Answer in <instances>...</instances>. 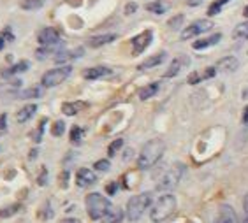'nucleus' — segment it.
Segmentation results:
<instances>
[{"label": "nucleus", "mask_w": 248, "mask_h": 223, "mask_svg": "<svg viewBox=\"0 0 248 223\" xmlns=\"http://www.w3.org/2000/svg\"><path fill=\"white\" fill-rule=\"evenodd\" d=\"M164 153H166V143H164L162 139H150L148 143L143 146V149L139 151L138 167L141 171L152 169L162 158Z\"/></svg>", "instance_id": "f257e3e1"}, {"label": "nucleus", "mask_w": 248, "mask_h": 223, "mask_svg": "<svg viewBox=\"0 0 248 223\" xmlns=\"http://www.w3.org/2000/svg\"><path fill=\"white\" fill-rule=\"evenodd\" d=\"M186 81H188V85H197V83L202 81V74H199V72H192Z\"/></svg>", "instance_id": "e433bc0d"}, {"label": "nucleus", "mask_w": 248, "mask_h": 223, "mask_svg": "<svg viewBox=\"0 0 248 223\" xmlns=\"http://www.w3.org/2000/svg\"><path fill=\"white\" fill-rule=\"evenodd\" d=\"M35 111H37V105H35V104L23 105V107L18 111V114H16V119H18V123H25V121H29L33 114H35Z\"/></svg>", "instance_id": "412c9836"}, {"label": "nucleus", "mask_w": 248, "mask_h": 223, "mask_svg": "<svg viewBox=\"0 0 248 223\" xmlns=\"http://www.w3.org/2000/svg\"><path fill=\"white\" fill-rule=\"evenodd\" d=\"M39 185H46V169H43V176L39 178Z\"/></svg>", "instance_id": "c03bdc74"}, {"label": "nucleus", "mask_w": 248, "mask_h": 223, "mask_svg": "<svg viewBox=\"0 0 248 223\" xmlns=\"http://www.w3.org/2000/svg\"><path fill=\"white\" fill-rule=\"evenodd\" d=\"M62 223H81V222H79V220H76V218H63Z\"/></svg>", "instance_id": "a18cd8bd"}, {"label": "nucleus", "mask_w": 248, "mask_h": 223, "mask_svg": "<svg viewBox=\"0 0 248 223\" xmlns=\"http://www.w3.org/2000/svg\"><path fill=\"white\" fill-rule=\"evenodd\" d=\"M245 111H247V113H248V105H247V107H245Z\"/></svg>", "instance_id": "3c124183"}, {"label": "nucleus", "mask_w": 248, "mask_h": 223, "mask_svg": "<svg viewBox=\"0 0 248 223\" xmlns=\"http://www.w3.org/2000/svg\"><path fill=\"white\" fill-rule=\"evenodd\" d=\"M186 60L185 57H178V58H174L171 63H169V67H167V71L164 72V77H167V79H171V77H176L178 74H180V71H182V67L183 65H186Z\"/></svg>", "instance_id": "a211bd4d"}, {"label": "nucleus", "mask_w": 248, "mask_h": 223, "mask_svg": "<svg viewBox=\"0 0 248 223\" xmlns=\"http://www.w3.org/2000/svg\"><path fill=\"white\" fill-rule=\"evenodd\" d=\"M124 218H125L124 211H122L120 208H115V209H111L109 213L106 214L100 222H102V223H122V222H124Z\"/></svg>", "instance_id": "5701e85b"}, {"label": "nucleus", "mask_w": 248, "mask_h": 223, "mask_svg": "<svg viewBox=\"0 0 248 223\" xmlns=\"http://www.w3.org/2000/svg\"><path fill=\"white\" fill-rule=\"evenodd\" d=\"M201 2H202V0H186V4L192 5V7H194V5H199Z\"/></svg>", "instance_id": "49530a36"}, {"label": "nucleus", "mask_w": 248, "mask_h": 223, "mask_svg": "<svg viewBox=\"0 0 248 223\" xmlns=\"http://www.w3.org/2000/svg\"><path fill=\"white\" fill-rule=\"evenodd\" d=\"M113 41H116V33H102V35H93L86 41V44L90 48H100V46H106V44H111Z\"/></svg>", "instance_id": "4468645a"}, {"label": "nucleus", "mask_w": 248, "mask_h": 223, "mask_svg": "<svg viewBox=\"0 0 248 223\" xmlns=\"http://www.w3.org/2000/svg\"><path fill=\"white\" fill-rule=\"evenodd\" d=\"M37 41L43 48H55L60 43V33H58L57 29H53V27H46V29H43L39 32Z\"/></svg>", "instance_id": "6e6552de"}, {"label": "nucleus", "mask_w": 248, "mask_h": 223, "mask_svg": "<svg viewBox=\"0 0 248 223\" xmlns=\"http://www.w3.org/2000/svg\"><path fill=\"white\" fill-rule=\"evenodd\" d=\"M183 21H185V16H183V15H176L174 18H171L169 21H167V27H169L171 30H178L183 25Z\"/></svg>", "instance_id": "7c9ffc66"}, {"label": "nucleus", "mask_w": 248, "mask_h": 223, "mask_svg": "<svg viewBox=\"0 0 248 223\" xmlns=\"http://www.w3.org/2000/svg\"><path fill=\"white\" fill-rule=\"evenodd\" d=\"M39 216H41V220H51L53 211L49 209V204L44 206V213H39Z\"/></svg>", "instance_id": "a19ab883"}, {"label": "nucleus", "mask_w": 248, "mask_h": 223, "mask_svg": "<svg viewBox=\"0 0 248 223\" xmlns=\"http://www.w3.org/2000/svg\"><path fill=\"white\" fill-rule=\"evenodd\" d=\"M183 172H185V165L183 164H172L169 169L162 174L160 181L157 183V190L158 192H169V190H174L178 185H180V181L183 178Z\"/></svg>", "instance_id": "39448f33"}, {"label": "nucleus", "mask_w": 248, "mask_h": 223, "mask_svg": "<svg viewBox=\"0 0 248 223\" xmlns=\"http://www.w3.org/2000/svg\"><path fill=\"white\" fill-rule=\"evenodd\" d=\"M239 223H248V218H247V216H243V218H239Z\"/></svg>", "instance_id": "09e8293b"}, {"label": "nucleus", "mask_w": 248, "mask_h": 223, "mask_svg": "<svg viewBox=\"0 0 248 223\" xmlns=\"http://www.w3.org/2000/svg\"><path fill=\"white\" fill-rule=\"evenodd\" d=\"M144 7H146V11H148V13H153V15L160 16V15H166L171 5L167 4V2H164V0H155V2H150V4H146Z\"/></svg>", "instance_id": "aec40b11"}, {"label": "nucleus", "mask_w": 248, "mask_h": 223, "mask_svg": "<svg viewBox=\"0 0 248 223\" xmlns=\"http://www.w3.org/2000/svg\"><path fill=\"white\" fill-rule=\"evenodd\" d=\"M153 206V193L152 192H143V193L132 195L127 202V208H125V216L129 222H138L146 209Z\"/></svg>", "instance_id": "7ed1b4c3"}, {"label": "nucleus", "mask_w": 248, "mask_h": 223, "mask_svg": "<svg viewBox=\"0 0 248 223\" xmlns=\"http://www.w3.org/2000/svg\"><path fill=\"white\" fill-rule=\"evenodd\" d=\"M243 123L248 125V113H247V111H245V114H243Z\"/></svg>", "instance_id": "de8ad7c7"}, {"label": "nucleus", "mask_w": 248, "mask_h": 223, "mask_svg": "<svg viewBox=\"0 0 248 223\" xmlns=\"http://www.w3.org/2000/svg\"><path fill=\"white\" fill-rule=\"evenodd\" d=\"M29 67H30V63L27 62V60H21V62H18V63H15V65L7 67V69H4V71L0 72V74H2V77H4V79H9V77L16 76V74H21V72L29 71Z\"/></svg>", "instance_id": "f3484780"}, {"label": "nucleus", "mask_w": 248, "mask_h": 223, "mask_svg": "<svg viewBox=\"0 0 248 223\" xmlns=\"http://www.w3.org/2000/svg\"><path fill=\"white\" fill-rule=\"evenodd\" d=\"M218 222L220 223H239V218H238V214H236V211H234L229 204H222L220 206Z\"/></svg>", "instance_id": "2eb2a0df"}, {"label": "nucleus", "mask_w": 248, "mask_h": 223, "mask_svg": "<svg viewBox=\"0 0 248 223\" xmlns=\"http://www.w3.org/2000/svg\"><path fill=\"white\" fill-rule=\"evenodd\" d=\"M97 183V176L93 171H90V169H86V167H83V169H79V171L76 172V185L79 186V188H88V186L95 185Z\"/></svg>", "instance_id": "9d476101"}, {"label": "nucleus", "mask_w": 248, "mask_h": 223, "mask_svg": "<svg viewBox=\"0 0 248 223\" xmlns=\"http://www.w3.org/2000/svg\"><path fill=\"white\" fill-rule=\"evenodd\" d=\"M95 171H100V172H106V171H109V167H111V164H109V160H97L95 162Z\"/></svg>", "instance_id": "c9c22d12"}, {"label": "nucleus", "mask_w": 248, "mask_h": 223, "mask_svg": "<svg viewBox=\"0 0 248 223\" xmlns=\"http://www.w3.org/2000/svg\"><path fill=\"white\" fill-rule=\"evenodd\" d=\"M122 146H124V139H115V141L109 144V148H108V155H109V157H115Z\"/></svg>", "instance_id": "2f4dec72"}, {"label": "nucleus", "mask_w": 248, "mask_h": 223, "mask_svg": "<svg viewBox=\"0 0 248 223\" xmlns=\"http://www.w3.org/2000/svg\"><path fill=\"white\" fill-rule=\"evenodd\" d=\"M44 125H46V118H43V121H41V125L37 127V130H35V134H33L32 137L35 143H41L43 141V132H44Z\"/></svg>", "instance_id": "f704fd0d"}, {"label": "nucleus", "mask_w": 248, "mask_h": 223, "mask_svg": "<svg viewBox=\"0 0 248 223\" xmlns=\"http://www.w3.org/2000/svg\"><path fill=\"white\" fill-rule=\"evenodd\" d=\"M85 49L83 48H76V49H60V51L55 53V62L57 63H67L74 60V58L83 57Z\"/></svg>", "instance_id": "f8f14e48"}, {"label": "nucleus", "mask_w": 248, "mask_h": 223, "mask_svg": "<svg viewBox=\"0 0 248 223\" xmlns=\"http://www.w3.org/2000/svg\"><path fill=\"white\" fill-rule=\"evenodd\" d=\"M136 11H138V4H136V2H129V4L125 5V15L127 16L134 15Z\"/></svg>", "instance_id": "58836bf2"}, {"label": "nucleus", "mask_w": 248, "mask_h": 223, "mask_svg": "<svg viewBox=\"0 0 248 223\" xmlns=\"http://www.w3.org/2000/svg\"><path fill=\"white\" fill-rule=\"evenodd\" d=\"M81 139H83V130L74 125V127L71 128V141L74 144H79V143H81Z\"/></svg>", "instance_id": "473e14b6"}, {"label": "nucleus", "mask_w": 248, "mask_h": 223, "mask_svg": "<svg viewBox=\"0 0 248 223\" xmlns=\"http://www.w3.org/2000/svg\"><path fill=\"white\" fill-rule=\"evenodd\" d=\"M176 197L172 193H164L162 197H158L157 202L152 206V211H150V220L153 223H162L166 220H169L176 211Z\"/></svg>", "instance_id": "f03ea898"}, {"label": "nucleus", "mask_w": 248, "mask_h": 223, "mask_svg": "<svg viewBox=\"0 0 248 223\" xmlns=\"http://www.w3.org/2000/svg\"><path fill=\"white\" fill-rule=\"evenodd\" d=\"M232 37L239 39V41H247L248 39V21L236 25V29L232 30Z\"/></svg>", "instance_id": "a878e982"}, {"label": "nucleus", "mask_w": 248, "mask_h": 223, "mask_svg": "<svg viewBox=\"0 0 248 223\" xmlns=\"http://www.w3.org/2000/svg\"><path fill=\"white\" fill-rule=\"evenodd\" d=\"M213 29V23L210 19H197L194 23H190L188 27L182 30V39L183 41H188V39H194L196 35H201L204 32H210Z\"/></svg>", "instance_id": "0eeeda50"}, {"label": "nucleus", "mask_w": 248, "mask_h": 223, "mask_svg": "<svg viewBox=\"0 0 248 223\" xmlns=\"http://www.w3.org/2000/svg\"><path fill=\"white\" fill-rule=\"evenodd\" d=\"M220 39H222V33H213L210 37H204V39H199L196 43L192 44V48L194 49H206V48H211V46H215V44L220 43Z\"/></svg>", "instance_id": "6ab92c4d"}, {"label": "nucleus", "mask_w": 248, "mask_h": 223, "mask_svg": "<svg viewBox=\"0 0 248 223\" xmlns=\"http://www.w3.org/2000/svg\"><path fill=\"white\" fill-rule=\"evenodd\" d=\"M71 74H72L71 65L55 67V69H49L48 72H44L43 77H41V85H43L44 88H55V86L62 85Z\"/></svg>", "instance_id": "423d86ee"}, {"label": "nucleus", "mask_w": 248, "mask_h": 223, "mask_svg": "<svg viewBox=\"0 0 248 223\" xmlns=\"http://www.w3.org/2000/svg\"><path fill=\"white\" fill-rule=\"evenodd\" d=\"M158 88H160V85H158V83H150V85L143 86V88L139 90V99H141V100L152 99V97L157 95Z\"/></svg>", "instance_id": "4be33fe9"}, {"label": "nucleus", "mask_w": 248, "mask_h": 223, "mask_svg": "<svg viewBox=\"0 0 248 223\" xmlns=\"http://www.w3.org/2000/svg\"><path fill=\"white\" fill-rule=\"evenodd\" d=\"M243 211H245V216L248 218V193L243 197Z\"/></svg>", "instance_id": "37998d69"}, {"label": "nucleus", "mask_w": 248, "mask_h": 223, "mask_svg": "<svg viewBox=\"0 0 248 223\" xmlns=\"http://www.w3.org/2000/svg\"><path fill=\"white\" fill-rule=\"evenodd\" d=\"M238 67H239V62L236 57H224L217 62L215 69L220 72H227V74H231V72H234Z\"/></svg>", "instance_id": "ddd939ff"}, {"label": "nucleus", "mask_w": 248, "mask_h": 223, "mask_svg": "<svg viewBox=\"0 0 248 223\" xmlns=\"http://www.w3.org/2000/svg\"><path fill=\"white\" fill-rule=\"evenodd\" d=\"M116 188H118V183H109V185L106 186V192L109 195H115L116 193Z\"/></svg>", "instance_id": "79ce46f5"}, {"label": "nucleus", "mask_w": 248, "mask_h": 223, "mask_svg": "<svg viewBox=\"0 0 248 223\" xmlns=\"http://www.w3.org/2000/svg\"><path fill=\"white\" fill-rule=\"evenodd\" d=\"M243 15H245V18H248V5L243 9Z\"/></svg>", "instance_id": "8fccbe9b"}, {"label": "nucleus", "mask_w": 248, "mask_h": 223, "mask_svg": "<svg viewBox=\"0 0 248 223\" xmlns=\"http://www.w3.org/2000/svg\"><path fill=\"white\" fill-rule=\"evenodd\" d=\"M83 107H86L85 102H65V104L62 105V113L65 114V116H74V114L79 113Z\"/></svg>", "instance_id": "b1692460"}, {"label": "nucleus", "mask_w": 248, "mask_h": 223, "mask_svg": "<svg viewBox=\"0 0 248 223\" xmlns=\"http://www.w3.org/2000/svg\"><path fill=\"white\" fill-rule=\"evenodd\" d=\"M166 58H167V53H157V55H153V57L146 58L143 63H139V71H148V69H153V67H158V65H162L164 62H166Z\"/></svg>", "instance_id": "dca6fc26"}, {"label": "nucleus", "mask_w": 248, "mask_h": 223, "mask_svg": "<svg viewBox=\"0 0 248 223\" xmlns=\"http://www.w3.org/2000/svg\"><path fill=\"white\" fill-rule=\"evenodd\" d=\"M7 130V114H0V135Z\"/></svg>", "instance_id": "ea45409f"}, {"label": "nucleus", "mask_w": 248, "mask_h": 223, "mask_svg": "<svg viewBox=\"0 0 248 223\" xmlns=\"http://www.w3.org/2000/svg\"><path fill=\"white\" fill-rule=\"evenodd\" d=\"M11 41H15V35H13V32H11V29L7 27L5 30H2L0 32V51L4 49V46L7 43H11Z\"/></svg>", "instance_id": "c85d7f7f"}, {"label": "nucleus", "mask_w": 248, "mask_h": 223, "mask_svg": "<svg viewBox=\"0 0 248 223\" xmlns=\"http://www.w3.org/2000/svg\"><path fill=\"white\" fill-rule=\"evenodd\" d=\"M113 74L109 67L104 65H97V67H90V69H85L83 71V77L88 81H95V79H102V77H108Z\"/></svg>", "instance_id": "9b49d317"}, {"label": "nucleus", "mask_w": 248, "mask_h": 223, "mask_svg": "<svg viewBox=\"0 0 248 223\" xmlns=\"http://www.w3.org/2000/svg\"><path fill=\"white\" fill-rule=\"evenodd\" d=\"M215 74H217L215 67H208V69L202 72V79H211V77H215Z\"/></svg>", "instance_id": "4c0bfd02"}, {"label": "nucleus", "mask_w": 248, "mask_h": 223, "mask_svg": "<svg viewBox=\"0 0 248 223\" xmlns=\"http://www.w3.org/2000/svg\"><path fill=\"white\" fill-rule=\"evenodd\" d=\"M63 132H65V123H63L62 119H58V121H55L51 127V134L53 137H62Z\"/></svg>", "instance_id": "c756f323"}, {"label": "nucleus", "mask_w": 248, "mask_h": 223, "mask_svg": "<svg viewBox=\"0 0 248 223\" xmlns=\"http://www.w3.org/2000/svg\"><path fill=\"white\" fill-rule=\"evenodd\" d=\"M41 88H37V86H33V88H29V90H23L18 93V99H37V97H41Z\"/></svg>", "instance_id": "cd10ccee"}, {"label": "nucleus", "mask_w": 248, "mask_h": 223, "mask_svg": "<svg viewBox=\"0 0 248 223\" xmlns=\"http://www.w3.org/2000/svg\"><path fill=\"white\" fill-rule=\"evenodd\" d=\"M18 209H19V204H13V206H9V208L0 209V216H2V218H9V216H13Z\"/></svg>", "instance_id": "72a5a7b5"}, {"label": "nucleus", "mask_w": 248, "mask_h": 223, "mask_svg": "<svg viewBox=\"0 0 248 223\" xmlns=\"http://www.w3.org/2000/svg\"><path fill=\"white\" fill-rule=\"evenodd\" d=\"M44 4H46V0H21L19 7L23 11H37L44 7Z\"/></svg>", "instance_id": "393cba45"}, {"label": "nucleus", "mask_w": 248, "mask_h": 223, "mask_svg": "<svg viewBox=\"0 0 248 223\" xmlns=\"http://www.w3.org/2000/svg\"><path fill=\"white\" fill-rule=\"evenodd\" d=\"M152 41H153L152 30H144V32H141L139 35H136V37L132 39V53L134 55H141V53L152 44Z\"/></svg>", "instance_id": "1a4fd4ad"}, {"label": "nucleus", "mask_w": 248, "mask_h": 223, "mask_svg": "<svg viewBox=\"0 0 248 223\" xmlns=\"http://www.w3.org/2000/svg\"><path fill=\"white\" fill-rule=\"evenodd\" d=\"M231 0H215V2H211L210 7H208V16H217L222 11L225 4H229Z\"/></svg>", "instance_id": "bb28decb"}, {"label": "nucleus", "mask_w": 248, "mask_h": 223, "mask_svg": "<svg viewBox=\"0 0 248 223\" xmlns=\"http://www.w3.org/2000/svg\"><path fill=\"white\" fill-rule=\"evenodd\" d=\"M85 206H86V213L92 220H102L106 214L109 213L111 209V202L109 199H106L104 195L97 193V192H92V193L86 195L85 199Z\"/></svg>", "instance_id": "20e7f679"}]
</instances>
